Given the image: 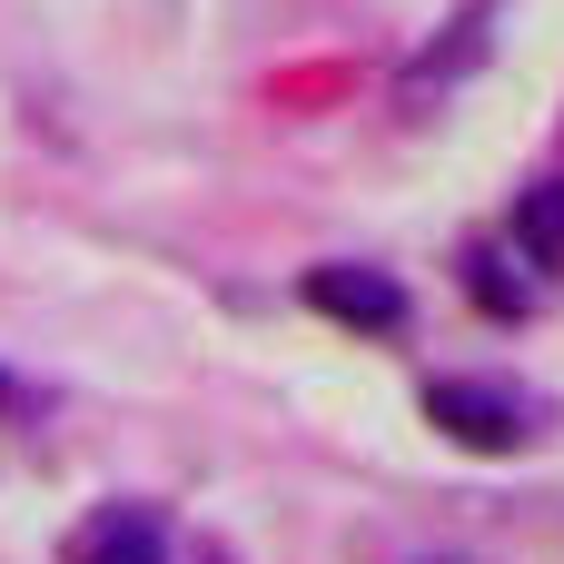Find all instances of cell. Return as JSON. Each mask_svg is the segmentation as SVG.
I'll list each match as a JSON object with an SVG mask.
<instances>
[{"label":"cell","instance_id":"cell-1","mask_svg":"<svg viewBox=\"0 0 564 564\" xmlns=\"http://www.w3.org/2000/svg\"><path fill=\"white\" fill-rule=\"evenodd\" d=\"M307 307L337 317V327H357V337H397V327H406V288L377 278V268H347V258L307 268Z\"/></svg>","mask_w":564,"mask_h":564},{"label":"cell","instance_id":"cell-2","mask_svg":"<svg viewBox=\"0 0 564 564\" xmlns=\"http://www.w3.org/2000/svg\"><path fill=\"white\" fill-rule=\"evenodd\" d=\"M426 416H436L456 446H486V456L516 446V406H506L496 387H476V377H436V387H426Z\"/></svg>","mask_w":564,"mask_h":564},{"label":"cell","instance_id":"cell-3","mask_svg":"<svg viewBox=\"0 0 564 564\" xmlns=\"http://www.w3.org/2000/svg\"><path fill=\"white\" fill-rule=\"evenodd\" d=\"M486 30H496V0H466V10H456V30L416 50V69H406V99H426V89H456V79H466V59L486 50Z\"/></svg>","mask_w":564,"mask_h":564},{"label":"cell","instance_id":"cell-4","mask_svg":"<svg viewBox=\"0 0 564 564\" xmlns=\"http://www.w3.org/2000/svg\"><path fill=\"white\" fill-rule=\"evenodd\" d=\"M79 564H169L159 555V516H139V506L89 516V525H79Z\"/></svg>","mask_w":564,"mask_h":564},{"label":"cell","instance_id":"cell-5","mask_svg":"<svg viewBox=\"0 0 564 564\" xmlns=\"http://www.w3.org/2000/svg\"><path fill=\"white\" fill-rule=\"evenodd\" d=\"M516 238H525V258L564 268V178H535V188L516 198Z\"/></svg>","mask_w":564,"mask_h":564},{"label":"cell","instance_id":"cell-6","mask_svg":"<svg viewBox=\"0 0 564 564\" xmlns=\"http://www.w3.org/2000/svg\"><path fill=\"white\" fill-rule=\"evenodd\" d=\"M466 278H476V297H486V317H525V278H516L506 258H476Z\"/></svg>","mask_w":564,"mask_h":564},{"label":"cell","instance_id":"cell-7","mask_svg":"<svg viewBox=\"0 0 564 564\" xmlns=\"http://www.w3.org/2000/svg\"><path fill=\"white\" fill-rule=\"evenodd\" d=\"M0 416H30V397H20V377H0Z\"/></svg>","mask_w":564,"mask_h":564}]
</instances>
